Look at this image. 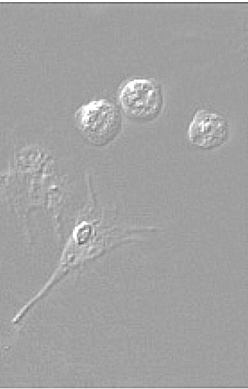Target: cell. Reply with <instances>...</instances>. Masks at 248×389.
Segmentation results:
<instances>
[{
    "label": "cell",
    "mask_w": 248,
    "mask_h": 389,
    "mask_svg": "<svg viewBox=\"0 0 248 389\" xmlns=\"http://www.w3.org/2000/svg\"><path fill=\"white\" fill-rule=\"evenodd\" d=\"M74 117L84 138L96 147L110 145L119 136L122 129L120 109L104 98L82 105L75 112Z\"/></svg>",
    "instance_id": "1"
},
{
    "label": "cell",
    "mask_w": 248,
    "mask_h": 389,
    "mask_svg": "<svg viewBox=\"0 0 248 389\" xmlns=\"http://www.w3.org/2000/svg\"><path fill=\"white\" fill-rule=\"evenodd\" d=\"M187 136L191 145L203 150L214 149L227 142L229 123L218 113L199 109L188 125Z\"/></svg>",
    "instance_id": "3"
},
{
    "label": "cell",
    "mask_w": 248,
    "mask_h": 389,
    "mask_svg": "<svg viewBox=\"0 0 248 389\" xmlns=\"http://www.w3.org/2000/svg\"><path fill=\"white\" fill-rule=\"evenodd\" d=\"M121 112L130 120L145 123L157 119L164 107L161 83L153 78H131L122 83L117 93Z\"/></svg>",
    "instance_id": "2"
}]
</instances>
